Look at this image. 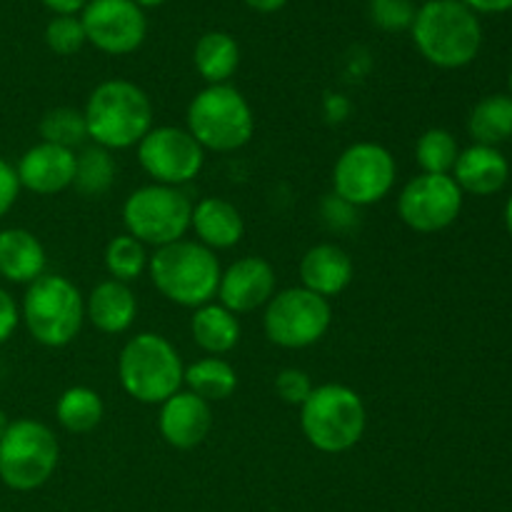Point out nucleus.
<instances>
[{"label": "nucleus", "mask_w": 512, "mask_h": 512, "mask_svg": "<svg viewBox=\"0 0 512 512\" xmlns=\"http://www.w3.org/2000/svg\"><path fill=\"white\" fill-rule=\"evenodd\" d=\"M85 38L108 55H128L143 45L148 20L133 0H88L80 13Z\"/></svg>", "instance_id": "4468645a"}, {"label": "nucleus", "mask_w": 512, "mask_h": 512, "mask_svg": "<svg viewBox=\"0 0 512 512\" xmlns=\"http://www.w3.org/2000/svg\"><path fill=\"white\" fill-rule=\"evenodd\" d=\"M320 215H323L325 225L330 230H348L358 223V208L345 203L338 195H325L323 205H320Z\"/></svg>", "instance_id": "f704fd0d"}, {"label": "nucleus", "mask_w": 512, "mask_h": 512, "mask_svg": "<svg viewBox=\"0 0 512 512\" xmlns=\"http://www.w3.org/2000/svg\"><path fill=\"white\" fill-rule=\"evenodd\" d=\"M60 443L53 430L33 418H18L0 438V480L15 493L38 490L53 478Z\"/></svg>", "instance_id": "6e6552de"}, {"label": "nucleus", "mask_w": 512, "mask_h": 512, "mask_svg": "<svg viewBox=\"0 0 512 512\" xmlns=\"http://www.w3.org/2000/svg\"><path fill=\"white\" fill-rule=\"evenodd\" d=\"M20 323V305L15 303L13 295L0 288V345L8 343Z\"/></svg>", "instance_id": "e433bc0d"}, {"label": "nucleus", "mask_w": 512, "mask_h": 512, "mask_svg": "<svg viewBox=\"0 0 512 512\" xmlns=\"http://www.w3.org/2000/svg\"><path fill=\"white\" fill-rule=\"evenodd\" d=\"M138 315V298L133 288L120 280H100L85 298V320L105 335H123L133 328Z\"/></svg>", "instance_id": "a211bd4d"}, {"label": "nucleus", "mask_w": 512, "mask_h": 512, "mask_svg": "<svg viewBox=\"0 0 512 512\" xmlns=\"http://www.w3.org/2000/svg\"><path fill=\"white\" fill-rule=\"evenodd\" d=\"M415 48L438 68H463L473 63L483 43L480 20L460 0H428L415 13Z\"/></svg>", "instance_id": "f03ea898"}, {"label": "nucleus", "mask_w": 512, "mask_h": 512, "mask_svg": "<svg viewBox=\"0 0 512 512\" xmlns=\"http://www.w3.org/2000/svg\"><path fill=\"white\" fill-rule=\"evenodd\" d=\"M20 320L43 348H65L85 323V298L65 275L45 273L25 288Z\"/></svg>", "instance_id": "423d86ee"}, {"label": "nucleus", "mask_w": 512, "mask_h": 512, "mask_svg": "<svg viewBox=\"0 0 512 512\" xmlns=\"http://www.w3.org/2000/svg\"><path fill=\"white\" fill-rule=\"evenodd\" d=\"M398 165L385 145L353 143L340 153L333 168V193L355 208H368L388 198L395 188Z\"/></svg>", "instance_id": "9b49d317"}, {"label": "nucleus", "mask_w": 512, "mask_h": 512, "mask_svg": "<svg viewBox=\"0 0 512 512\" xmlns=\"http://www.w3.org/2000/svg\"><path fill=\"white\" fill-rule=\"evenodd\" d=\"M418 8L413 0H370V18L385 33H403L413 28Z\"/></svg>", "instance_id": "473e14b6"}, {"label": "nucleus", "mask_w": 512, "mask_h": 512, "mask_svg": "<svg viewBox=\"0 0 512 512\" xmlns=\"http://www.w3.org/2000/svg\"><path fill=\"white\" fill-rule=\"evenodd\" d=\"M83 115L88 138L105 150L135 148L153 128V103L148 93L123 78L95 85Z\"/></svg>", "instance_id": "f257e3e1"}, {"label": "nucleus", "mask_w": 512, "mask_h": 512, "mask_svg": "<svg viewBox=\"0 0 512 512\" xmlns=\"http://www.w3.org/2000/svg\"><path fill=\"white\" fill-rule=\"evenodd\" d=\"M190 230H193L200 245L215 253V250L235 248L243 240L245 220L230 200L210 195V198L198 200L193 205Z\"/></svg>", "instance_id": "aec40b11"}, {"label": "nucleus", "mask_w": 512, "mask_h": 512, "mask_svg": "<svg viewBox=\"0 0 512 512\" xmlns=\"http://www.w3.org/2000/svg\"><path fill=\"white\" fill-rule=\"evenodd\" d=\"M45 43L55 55H75L88 43L78 15H55L45 28Z\"/></svg>", "instance_id": "2f4dec72"}, {"label": "nucleus", "mask_w": 512, "mask_h": 512, "mask_svg": "<svg viewBox=\"0 0 512 512\" xmlns=\"http://www.w3.org/2000/svg\"><path fill=\"white\" fill-rule=\"evenodd\" d=\"M505 223H508V230L512 235V198L508 200V208H505Z\"/></svg>", "instance_id": "37998d69"}, {"label": "nucleus", "mask_w": 512, "mask_h": 512, "mask_svg": "<svg viewBox=\"0 0 512 512\" xmlns=\"http://www.w3.org/2000/svg\"><path fill=\"white\" fill-rule=\"evenodd\" d=\"M458 155V140L453 138V133L443 128L425 130L418 138V143H415V160H418L420 170L430 175H450Z\"/></svg>", "instance_id": "c756f323"}, {"label": "nucleus", "mask_w": 512, "mask_h": 512, "mask_svg": "<svg viewBox=\"0 0 512 512\" xmlns=\"http://www.w3.org/2000/svg\"><path fill=\"white\" fill-rule=\"evenodd\" d=\"M188 133L213 153H235L255 135V115L248 98L233 85H208L188 105Z\"/></svg>", "instance_id": "0eeeda50"}, {"label": "nucleus", "mask_w": 512, "mask_h": 512, "mask_svg": "<svg viewBox=\"0 0 512 512\" xmlns=\"http://www.w3.org/2000/svg\"><path fill=\"white\" fill-rule=\"evenodd\" d=\"M10 423H13V420H10V418H8V413H5V410L0 408V438H3L5 430L10 428Z\"/></svg>", "instance_id": "a19ab883"}, {"label": "nucleus", "mask_w": 512, "mask_h": 512, "mask_svg": "<svg viewBox=\"0 0 512 512\" xmlns=\"http://www.w3.org/2000/svg\"><path fill=\"white\" fill-rule=\"evenodd\" d=\"M40 138L43 143L60 145V148H83L88 140V125H85L83 110L75 108H53L40 118Z\"/></svg>", "instance_id": "7c9ffc66"}, {"label": "nucleus", "mask_w": 512, "mask_h": 512, "mask_svg": "<svg viewBox=\"0 0 512 512\" xmlns=\"http://www.w3.org/2000/svg\"><path fill=\"white\" fill-rule=\"evenodd\" d=\"M190 333L200 350L220 358L240 343V320L220 303L200 305L193 310Z\"/></svg>", "instance_id": "5701e85b"}, {"label": "nucleus", "mask_w": 512, "mask_h": 512, "mask_svg": "<svg viewBox=\"0 0 512 512\" xmlns=\"http://www.w3.org/2000/svg\"><path fill=\"white\" fill-rule=\"evenodd\" d=\"M150 280L155 290L180 308H200L213 303L218 295L220 270L218 258L198 240H178L150 255Z\"/></svg>", "instance_id": "7ed1b4c3"}, {"label": "nucleus", "mask_w": 512, "mask_h": 512, "mask_svg": "<svg viewBox=\"0 0 512 512\" xmlns=\"http://www.w3.org/2000/svg\"><path fill=\"white\" fill-rule=\"evenodd\" d=\"M103 260L110 278L130 285L133 280H138L145 270H148L150 255L140 240H135L133 235L123 233L110 238V243L105 245Z\"/></svg>", "instance_id": "c85d7f7f"}, {"label": "nucleus", "mask_w": 512, "mask_h": 512, "mask_svg": "<svg viewBox=\"0 0 512 512\" xmlns=\"http://www.w3.org/2000/svg\"><path fill=\"white\" fill-rule=\"evenodd\" d=\"M313 388L315 385L310 380V375L300 368H285L275 378V393H278V398L288 405H298V408L310 398Z\"/></svg>", "instance_id": "72a5a7b5"}, {"label": "nucleus", "mask_w": 512, "mask_h": 512, "mask_svg": "<svg viewBox=\"0 0 512 512\" xmlns=\"http://www.w3.org/2000/svg\"><path fill=\"white\" fill-rule=\"evenodd\" d=\"M333 323L330 300L308 288H285L270 298L263 313L265 338L285 350H303L320 343Z\"/></svg>", "instance_id": "9d476101"}, {"label": "nucleus", "mask_w": 512, "mask_h": 512, "mask_svg": "<svg viewBox=\"0 0 512 512\" xmlns=\"http://www.w3.org/2000/svg\"><path fill=\"white\" fill-rule=\"evenodd\" d=\"M193 63L200 78L208 85H223L235 75L240 65V45L238 40L223 30H210L203 33L195 43Z\"/></svg>", "instance_id": "b1692460"}, {"label": "nucleus", "mask_w": 512, "mask_h": 512, "mask_svg": "<svg viewBox=\"0 0 512 512\" xmlns=\"http://www.w3.org/2000/svg\"><path fill=\"white\" fill-rule=\"evenodd\" d=\"M183 385L190 393L198 395V398L208 400V403H218V400L230 398L235 393L238 373H235V368L228 360L208 355V358L195 360L193 365L185 368Z\"/></svg>", "instance_id": "a878e982"}, {"label": "nucleus", "mask_w": 512, "mask_h": 512, "mask_svg": "<svg viewBox=\"0 0 512 512\" xmlns=\"http://www.w3.org/2000/svg\"><path fill=\"white\" fill-rule=\"evenodd\" d=\"M193 200L183 188L150 183L133 190L123 203L125 233L133 235L145 248H165L178 243L190 230Z\"/></svg>", "instance_id": "1a4fd4ad"}, {"label": "nucleus", "mask_w": 512, "mask_h": 512, "mask_svg": "<svg viewBox=\"0 0 512 512\" xmlns=\"http://www.w3.org/2000/svg\"><path fill=\"white\" fill-rule=\"evenodd\" d=\"M463 190L453 175L420 173L398 195V215L415 233H440L458 220Z\"/></svg>", "instance_id": "ddd939ff"}, {"label": "nucleus", "mask_w": 512, "mask_h": 512, "mask_svg": "<svg viewBox=\"0 0 512 512\" xmlns=\"http://www.w3.org/2000/svg\"><path fill=\"white\" fill-rule=\"evenodd\" d=\"M160 438L175 450H193L205 443L213 430V410L208 400L198 398L190 390H178L173 398L160 405L158 413Z\"/></svg>", "instance_id": "dca6fc26"}, {"label": "nucleus", "mask_w": 512, "mask_h": 512, "mask_svg": "<svg viewBox=\"0 0 512 512\" xmlns=\"http://www.w3.org/2000/svg\"><path fill=\"white\" fill-rule=\"evenodd\" d=\"M185 365L175 345L158 333H138L118 355L120 388L143 405H163L183 390Z\"/></svg>", "instance_id": "20e7f679"}, {"label": "nucleus", "mask_w": 512, "mask_h": 512, "mask_svg": "<svg viewBox=\"0 0 512 512\" xmlns=\"http://www.w3.org/2000/svg\"><path fill=\"white\" fill-rule=\"evenodd\" d=\"M138 163L148 178L158 185L183 188L195 180L205 165V150L185 128L160 125L150 128V133L138 145Z\"/></svg>", "instance_id": "f8f14e48"}, {"label": "nucleus", "mask_w": 512, "mask_h": 512, "mask_svg": "<svg viewBox=\"0 0 512 512\" xmlns=\"http://www.w3.org/2000/svg\"><path fill=\"white\" fill-rule=\"evenodd\" d=\"M508 173V160L503 158L498 148L475 143L473 148L463 150L455 160L453 180L463 193L493 195L508 183Z\"/></svg>", "instance_id": "4be33fe9"}, {"label": "nucleus", "mask_w": 512, "mask_h": 512, "mask_svg": "<svg viewBox=\"0 0 512 512\" xmlns=\"http://www.w3.org/2000/svg\"><path fill=\"white\" fill-rule=\"evenodd\" d=\"M463 5H468L470 10H478V13H505L512 8V0H460Z\"/></svg>", "instance_id": "58836bf2"}, {"label": "nucleus", "mask_w": 512, "mask_h": 512, "mask_svg": "<svg viewBox=\"0 0 512 512\" xmlns=\"http://www.w3.org/2000/svg\"><path fill=\"white\" fill-rule=\"evenodd\" d=\"M40 3H43L45 8L55 15H78V13H83V8L88 0H40Z\"/></svg>", "instance_id": "4c0bfd02"}, {"label": "nucleus", "mask_w": 512, "mask_h": 512, "mask_svg": "<svg viewBox=\"0 0 512 512\" xmlns=\"http://www.w3.org/2000/svg\"><path fill=\"white\" fill-rule=\"evenodd\" d=\"M510 93H512V73H510ZM510 98H512V95H510Z\"/></svg>", "instance_id": "c03bdc74"}, {"label": "nucleus", "mask_w": 512, "mask_h": 512, "mask_svg": "<svg viewBox=\"0 0 512 512\" xmlns=\"http://www.w3.org/2000/svg\"><path fill=\"white\" fill-rule=\"evenodd\" d=\"M243 3L248 5V8L258 10V13H275V10L285 8L288 0H243Z\"/></svg>", "instance_id": "ea45409f"}, {"label": "nucleus", "mask_w": 512, "mask_h": 512, "mask_svg": "<svg viewBox=\"0 0 512 512\" xmlns=\"http://www.w3.org/2000/svg\"><path fill=\"white\" fill-rule=\"evenodd\" d=\"M468 130L478 145H490L512 138V98L510 95H490L480 100L468 120Z\"/></svg>", "instance_id": "cd10ccee"}, {"label": "nucleus", "mask_w": 512, "mask_h": 512, "mask_svg": "<svg viewBox=\"0 0 512 512\" xmlns=\"http://www.w3.org/2000/svg\"><path fill=\"white\" fill-rule=\"evenodd\" d=\"M15 173H18L20 188L35 195H58L73 188L75 150L40 140L20 155Z\"/></svg>", "instance_id": "f3484780"}, {"label": "nucleus", "mask_w": 512, "mask_h": 512, "mask_svg": "<svg viewBox=\"0 0 512 512\" xmlns=\"http://www.w3.org/2000/svg\"><path fill=\"white\" fill-rule=\"evenodd\" d=\"M365 428H368V410L363 398L348 385H318L300 405V430L320 453H348L363 440Z\"/></svg>", "instance_id": "39448f33"}, {"label": "nucleus", "mask_w": 512, "mask_h": 512, "mask_svg": "<svg viewBox=\"0 0 512 512\" xmlns=\"http://www.w3.org/2000/svg\"><path fill=\"white\" fill-rule=\"evenodd\" d=\"M103 398L88 385H73L55 403V420L63 430L73 435L93 433L103 423Z\"/></svg>", "instance_id": "393cba45"}, {"label": "nucleus", "mask_w": 512, "mask_h": 512, "mask_svg": "<svg viewBox=\"0 0 512 512\" xmlns=\"http://www.w3.org/2000/svg\"><path fill=\"white\" fill-rule=\"evenodd\" d=\"M118 165L110 150L100 145H88L80 153H75V178L73 188L83 198H103L115 183Z\"/></svg>", "instance_id": "bb28decb"}, {"label": "nucleus", "mask_w": 512, "mask_h": 512, "mask_svg": "<svg viewBox=\"0 0 512 512\" xmlns=\"http://www.w3.org/2000/svg\"><path fill=\"white\" fill-rule=\"evenodd\" d=\"M135 5H140V8H158V5L168 3V0H133Z\"/></svg>", "instance_id": "79ce46f5"}, {"label": "nucleus", "mask_w": 512, "mask_h": 512, "mask_svg": "<svg viewBox=\"0 0 512 512\" xmlns=\"http://www.w3.org/2000/svg\"><path fill=\"white\" fill-rule=\"evenodd\" d=\"M275 285H278V278H275L273 265L265 258L248 255V258L235 260L230 268L223 270L215 298L230 313L245 315L258 308H265L270 298L278 293Z\"/></svg>", "instance_id": "2eb2a0df"}, {"label": "nucleus", "mask_w": 512, "mask_h": 512, "mask_svg": "<svg viewBox=\"0 0 512 512\" xmlns=\"http://www.w3.org/2000/svg\"><path fill=\"white\" fill-rule=\"evenodd\" d=\"M45 265L48 255L38 235L25 228L0 230V278L28 288L45 275Z\"/></svg>", "instance_id": "412c9836"}, {"label": "nucleus", "mask_w": 512, "mask_h": 512, "mask_svg": "<svg viewBox=\"0 0 512 512\" xmlns=\"http://www.w3.org/2000/svg\"><path fill=\"white\" fill-rule=\"evenodd\" d=\"M353 258L335 243H318L300 260L303 288L313 290L320 298L330 300L353 283Z\"/></svg>", "instance_id": "6ab92c4d"}, {"label": "nucleus", "mask_w": 512, "mask_h": 512, "mask_svg": "<svg viewBox=\"0 0 512 512\" xmlns=\"http://www.w3.org/2000/svg\"><path fill=\"white\" fill-rule=\"evenodd\" d=\"M20 180L15 173V165H10L8 160L0 158V220L10 213V208L15 205L20 195Z\"/></svg>", "instance_id": "c9c22d12"}]
</instances>
